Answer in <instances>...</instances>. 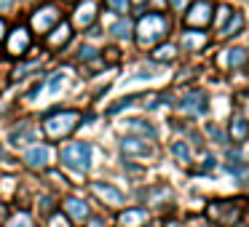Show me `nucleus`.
<instances>
[{
    "label": "nucleus",
    "instance_id": "nucleus-1",
    "mask_svg": "<svg viewBox=\"0 0 249 227\" xmlns=\"http://www.w3.org/2000/svg\"><path fill=\"white\" fill-rule=\"evenodd\" d=\"M81 129V113L78 110H54L43 120V134L51 142H62L72 136V131Z\"/></svg>",
    "mask_w": 249,
    "mask_h": 227
},
{
    "label": "nucleus",
    "instance_id": "nucleus-2",
    "mask_svg": "<svg viewBox=\"0 0 249 227\" xmlns=\"http://www.w3.org/2000/svg\"><path fill=\"white\" fill-rule=\"evenodd\" d=\"M169 32V19L158 11H150V14H142L140 22H137V43L142 49H150V46L161 43Z\"/></svg>",
    "mask_w": 249,
    "mask_h": 227
},
{
    "label": "nucleus",
    "instance_id": "nucleus-3",
    "mask_svg": "<svg viewBox=\"0 0 249 227\" xmlns=\"http://www.w3.org/2000/svg\"><path fill=\"white\" fill-rule=\"evenodd\" d=\"M59 158L62 163H65L67 168H72V171H89L91 168V161H94V147L89 145V142L83 139H75L70 142V145H65L59 150Z\"/></svg>",
    "mask_w": 249,
    "mask_h": 227
},
{
    "label": "nucleus",
    "instance_id": "nucleus-4",
    "mask_svg": "<svg viewBox=\"0 0 249 227\" xmlns=\"http://www.w3.org/2000/svg\"><path fill=\"white\" fill-rule=\"evenodd\" d=\"M33 49V30L27 24H17L6 32V54L14 59H22L27 51Z\"/></svg>",
    "mask_w": 249,
    "mask_h": 227
},
{
    "label": "nucleus",
    "instance_id": "nucleus-5",
    "mask_svg": "<svg viewBox=\"0 0 249 227\" xmlns=\"http://www.w3.org/2000/svg\"><path fill=\"white\" fill-rule=\"evenodd\" d=\"M56 22H62V11L54 6V3H46V6L35 8V11L30 14V24H27V27L33 30V32H38V35H46Z\"/></svg>",
    "mask_w": 249,
    "mask_h": 227
},
{
    "label": "nucleus",
    "instance_id": "nucleus-6",
    "mask_svg": "<svg viewBox=\"0 0 249 227\" xmlns=\"http://www.w3.org/2000/svg\"><path fill=\"white\" fill-rule=\"evenodd\" d=\"M35 139H38V131H35V126L30 123V120H19V123L11 126V131H8V145L17 147V150L30 147Z\"/></svg>",
    "mask_w": 249,
    "mask_h": 227
},
{
    "label": "nucleus",
    "instance_id": "nucleus-7",
    "mask_svg": "<svg viewBox=\"0 0 249 227\" xmlns=\"http://www.w3.org/2000/svg\"><path fill=\"white\" fill-rule=\"evenodd\" d=\"M185 22L190 27H209L212 24V3L209 0H196V3H190L188 14H185Z\"/></svg>",
    "mask_w": 249,
    "mask_h": 227
},
{
    "label": "nucleus",
    "instance_id": "nucleus-8",
    "mask_svg": "<svg viewBox=\"0 0 249 227\" xmlns=\"http://www.w3.org/2000/svg\"><path fill=\"white\" fill-rule=\"evenodd\" d=\"M70 35H72V24L62 19V22H56L54 27L46 32V46H49L51 51H59L62 46L70 43Z\"/></svg>",
    "mask_w": 249,
    "mask_h": 227
},
{
    "label": "nucleus",
    "instance_id": "nucleus-9",
    "mask_svg": "<svg viewBox=\"0 0 249 227\" xmlns=\"http://www.w3.org/2000/svg\"><path fill=\"white\" fill-rule=\"evenodd\" d=\"M97 11H99V6L94 0H78L72 24H75V27H91L94 19H97Z\"/></svg>",
    "mask_w": 249,
    "mask_h": 227
},
{
    "label": "nucleus",
    "instance_id": "nucleus-10",
    "mask_svg": "<svg viewBox=\"0 0 249 227\" xmlns=\"http://www.w3.org/2000/svg\"><path fill=\"white\" fill-rule=\"evenodd\" d=\"M177 107L182 110V113H188V115H201V113H206L209 102H206L204 91H190V94H185V97L179 99Z\"/></svg>",
    "mask_w": 249,
    "mask_h": 227
},
{
    "label": "nucleus",
    "instance_id": "nucleus-11",
    "mask_svg": "<svg viewBox=\"0 0 249 227\" xmlns=\"http://www.w3.org/2000/svg\"><path fill=\"white\" fill-rule=\"evenodd\" d=\"M91 190H94V195H99V198L105 200L107 206H124V193H121L115 184H107V182H91Z\"/></svg>",
    "mask_w": 249,
    "mask_h": 227
},
{
    "label": "nucleus",
    "instance_id": "nucleus-12",
    "mask_svg": "<svg viewBox=\"0 0 249 227\" xmlns=\"http://www.w3.org/2000/svg\"><path fill=\"white\" fill-rule=\"evenodd\" d=\"M24 163L27 168H46L51 163V150L46 145H35L24 150Z\"/></svg>",
    "mask_w": 249,
    "mask_h": 227
},
{
    "label": "nucleus",
    "instance_id": "nucleus-13",
    "mask_svg": "<svg viewBox=\"0 0 249 227\" xmlns=\"http://www.w3.org/2000/svg\"><path fill=\"white\" fill-rule=\"evenodd\" d=\"M89 214H91V209H89V203L83 198H75V195L65 198V216L70 222H83L89 219Z\"/></svg>",
    "mask_w": 249,
    "mask_h": 227
},
{
    "label": "nucleus",
    "instance_id": "nucleus-14",
    "mask_svg": "<svg viewBox=\"0 0 249 227\" xmlns=\"http://www.w3.org/2000/svg\"><path fill=\"white\" fill-rule=\"evenodd\" d=\"M241 209H236V203H212L209 206V216L217 219L220 225H233L238 219Z\"/></svg>",
    "mask_w": 249,
    "mask_h": 227
},
{
    "label": "nucleus",
    "instance_id": "nucleus-15",
    "mask_svg": "<svg viewBox=\"0 0 249 227\" xmlns=\"http://www.w3.org/2000/svg\"><path fill=\"white\" fill-rule=\"evenodd\" d=\"M121 152H124V155H150L153 150L145 139H140V136H124V139H121Z\"/></svg>",
    "mask_w": 249,
    "mask_h": 227
},
{
    "label": "nucleus",
    "instance_id": "nucleus-16",
    "mask_svg": "<svg viewBox=\"0 0 249 227\" xmlns=\"http://www.w3.org/2000/svg\"><path fill=\"white\" fill-rule=\"evenodd\" d=\"M147 222V209H126L118 214L121 227H142Z\"/></svg>",
    "mask_w": 249,
    "mask_h": 227
},
{
    "label": "nucleus",
    "instance_id": "nucleus-17",
    "mask_svg": "<svg viewBox=\"0 0 249 227\" xmlns=\"http://www.w3.org/2000/svg\"><path fill=\"white\" fill-rule=\"evenodd\" d=\"M126 126H129V131H134V134H142V136H147V139H156V136H158L156 126H150L147 120H142V118L126 120Z\"/></svg>",
    "mask_w": 249,
    "mask_h": 227
},
{
    "label": "nucleus",
    "instance_id": "nucleus-18",
    "mask_svg": "<svg viewBox=\"0 0 249 227\" xmlns=\"http://www.w3.org/2000/svg\"><path fill=\"white\" fill-rule=\"evenodd\" d=\"M3 227H35V222H33V216H30L27 211H14L11 216H6Z\"/></svg>",
    "mask_w": 249,
    "mask_h": 227
},
{
    "label": "nucleus",
    "instance_id": "nucleus-19",
    "mask_svg": "<svg viewBox=\"0 0 249 227\" xmlns=\"http://www.w3.org/2000/svg\"><path fill=\"white\" fill-rule=\"evenodd\" d=\"M231 136H233V142H244L249 136V120H244V118H233L231 120Z\"/></svg>",
    "mask_w": 249,
    "mask_h": 227
},
{
    "label": "nucleus",
    "instance_id": "nucleus-20",
    "mask_svg": "<svg viewBox=\"0 0 249 227\" xmlns=\"http://www.w3.org/2000/svg\"><path fill=\"white\" fill-rule=\"evenodd\" d=\"M204 43H206V35H204V32H190V30H188V32L182 35V46H185L188 51L204 49Z\"/></svg>",
    "mask_w": 249,
    "mask_h": 227
},
{
    "label": "nucleus",
    "instance_id": "nucleus-21",
    "mask_svg": "<svg viewBox=\"0 0 249 227\" xmlns=\"http://www.w3.org/2000/svg\"><path fill=\"white\" fill-rule=\"evenodd\" d=\"M110 35H113L115 40H126L131 38V19H118V22L110 27Z\"/></svg>",
    "mask_w": 249,
    "mask_h": 227
},
{
    "label": "nucleus",
    "instance_id": "nucleus-22",
    "mask_svg": "<svg viewBox=\"0 0 249 227\" xmlns=\"http://www.w3.org/2000/svg\"><path fill=\"white\" fill-rule=\"evenodd\" d=\"M65 78H67V72H65V70L51 72L49 81H46V91H49L51 97H56V94H59V88H62V83H65Z\"/></svg>",
    "mask_w": 249,
    "mask_h": 227
},
{
    "label": "nucleus",
    "instance_id": "nucleus-23",
    "mask_svg": "<svg viewBox=\"0 0 249 227\" xmlns=\"http://www.w3.org/2000/svg\"><path fill=\"white\" fill-rule=\"evenodd\" d=\"M174 54H177V49H174L172 43H161V46L153 49V59H156V62H172Z\"/></svg>",
    "mask_w": 249,
    "mask_h": 227
},
{
    "label": "nucleus",
    "instance_id": "nucleus-24",
    "mask_svg": "<svg viewBox=\"0 0 249 227\" xmlns=\"http://www.w3.org/2000/svg\"><path fill=\"white\" fill-rule=\"evenodd\" d=\"M137 99H140V97H137V94H129V97H124V99H118V102H113V104H110V107H107V115H118L121 110L131 107V104H134Z\"/></svg>",
    "mask_w": 249,
    "mask_h": 227
},
{
    "label": "nucleus",
    "instance_id": "nucleus-25",
    "mask_svg": "<svg viewBox=\"0 0 249 227\" xmlns=\"http://www.w3.org/2000/svg\"><path fill=\"white\" fill-rule=\"evenodd\" d=\"M238 30H244V16L241 14H233L231 22H228V27H222V35L228 38V35H236Z\"/></svg>",
    "mask_w": 249,
    "mask_h": 227
},
{
    "label": "nucleus",
    "instance_id": "nucleus-26",
    "mask_svg": "<svg viewBox=\"0 0 249 227\" xmlns=\"http://www.w3.org/2000/svg\"><path fill=\"white\" fill-rule=\"evenodd\" d=\"M105 8L118 14V16H124V14L129 11V0H105Z\"/></svg>",
    "mask_w": 249,
    "mask_h": 227
},
{
    "label": "nucleus",
    "instance_id": "nucleus-27",
    "mask_svg": "<svg viewBox=\"0 0 249 227\" xmlns=\"http://www.w3.org/2000/svg\"><path fill=\"white\" fill-rule=\"evenodd\" d=\"M172 152H174V158H179L182 163H190V150H188V145H185V142H174Z\"/></svg>",
    "mask_w": 249,
    "mask_h": 227
},
{
    "label": "nucleus",
    "instance_id": "nucleus-28",
    "mask_svg": "<svg viewBox=\"0 0 249 227\" xmlns=\"http://www.w3.org/2000/svg\"><path fill=\"white\" fill-rule=\"evenodd\" d=\"M49 227H70V219L59 211H51L49 214Z\"/></svg>",
    "mask_w": 249,
    "mask_h": 227
},
{
    "label": "nucleus",
    "instance_id": "nucleus-29",
    "mask_svg": "<svg viewBox=\"0 0 249 227\" xmlns=\"http://www.w3.org/2000/svg\"><path fill=\"white\" fill-rule=\"evenodd\" d=\"M91 59H97V49L94 46H81L78 49V62H91Z\"/></svg>",
    "mask_w": 249,
    "mask_h": 227
},
{
    "label": "nucleus",
    "instance_id": "nucleus-30",
    "mask_svg": "<svg viewBox=\"0 0 249 227\" xmlns=\"http://www.w3.org/2000/svg\"><path fill=\"white\" fill-rule=\"evenodd\" d=\"M228 65H231V67H238V65H241V62H244V51L241 49H233V51H228Z\"/></svg>",
    "mask_w": 249,
    "mask_h": 227
},
{
    "label": "nucleus",
    "instance_id": "nucleus-31",
    "mask_svg": "<svg viewBox=\"0 0 249 227\" xmlns=\"http://www.w3.org/2000/svg\"><path fill=\"white\" fill-rule=\"evenodd\" d=\"M206 134H209L212 139H217V142H220V145H225V134H222V131L217 129L214 123H209V126H206Z\"/></svg>",
    "mask_w": 249,
    "mask_h": 227
},
{
    "label": "nucleus",
    "instance_id": "nucleus-32",
    "mask_svg": "<svg viewBox=\"0 0 249 227\" xmlns=\"http://www.w3.org/2000/svg\"><path fill=\"white\" fill-rule=\"evenodd\" d=\"M38 206H40V211H43V214H49V206L54 209V200H51L49 195H40V198H38Z\"/></svg>",
    "mask_w": 249,
    "mask_h": 227
},
{
    "label": "nucleus",
    "instance_id": "nucleus-33",
    "mask_svg": "<svg viewBox=\"0 0 249 227\" xmlns=\"http://www.w3.org/2000/svg\"><path fill=\"white\" fill-rule=\"evenodd\" d=\"M40 88H43V83H35V86L30 88V91H27V99H30V102H33V99H35V97H38V94H40Z\"/></svg>",
    "mask_w": 249,
    "mask_h": 227
},
{
    "label": "nucleus",
    "instance_id": "nucleus-34",
    "mask_svg": "<svg viewBox=\"0 0 249 227\" xmlns=\"http://www.w3.org/2000/svg\"><path fill=\"white\" fill-rule=\"evenodd\" d=\"M228 14H231V8H228V6H220V14H217V24H222V22H225V16H228Z\"/></svg>",
    "mask_w": 249,
    "mask_h": 227
},
{
    "label": "nucleus",
    "instance_id": "nucleus-35",
    "mask_svg": "<svg viewBox=\"0 0 249 227\" xmlns=\"http://www.w3.org/2000/svg\"><path fill=\"white\" fill-rule=\"evenodd\" d=\"M6 32H8V24H6V19L0 16V43L6 40Z\"/></svg>",
    "mask_w": 249,
    "mask_h": 227
},
{
    "label": "nucleus",
    "instance_id": "nucleus-36",
    "mask_svg": "<svg viewBox=\"0 0 249 227\" xmlns=\"http://www.w3.org/2000/svg\"><path fill=\"white\" fill-rule=\"evenodd\" d=\"M172 6L177 8V11H182V8L188 6V0H172Z\"/></svg>",
    "mask_w": 249,
    "mask_h": 227
},
{
    "label": "nucleus",
    "instance_id": "nucleus-37",
    "mask_svg": "<svg viewBox=\"0 0 249 227\" xmlns=\"http://www.w3.org/2000/svg\"><path fill=\"white\" fill-rule=\"evenodd\" d=\"M6 216H8V206H3V203H0V225L6 222Z\"/></svg>",
    "mask_w": 249,
    "mask_h": 227
},
{
    "label": "nucleus",
    "instance_id": "nucleus-38",
    "mask_svg": "<svg viewBox=\"0 0 249 227\" xmlns=\"http://www.w3.org/2000/svg\"><path fill=\"white\" fill-rule=\"evenodd\" d=\"M214 158H206V161H204V171H209V168H214Z\"/></svg>",
    "mask_w": 249,
    "mask_h": 227
},
{
    "label": "nucleus",
    "instance_id": "nucleus-39",
    "mask_svg": "<svg viewBox=\"0 0 249 227\" xmlns=\"http://www.w3.org/2000/svg\"><path fill=\"white\" fill-rule=\"evenodd\" d=\"M89 227H105V222L97 216V219H89Z\"/></svg>",
    "mask_w": 249,
    "mask_h": 227
},
{
    "label": "nucleus",
    "instance_id": "nucleus-40",
    "mask_svg": "<svg viewBox=\"0 0 249 227\" xmlns=\"http://www.w3.org/2000/svg\"><path fill=\"white\" fill-rule=\"evenodd\" d=\"M11 3H14V0H0V11H8V8H11Z\"/></svg>",
    "mask_w": 249,
    "mask_h": 227
},
{
    "label": "nucleus",
    "instance_id": "nucleus-41",
    "mask_svg": "<svg viewBox=\"0 0 249 227\" xmlns=\"http://www.w3.org/2000/svg\"><path fill=\"white\" fill-rule=\"evenodd\" d=\"M67 3H78V0H67Z\"/></svg>",
    "mask_w": 249,
    "mask_h": 227
},
{
    "label": "nucleus",
    "instance_id": "nucleus-42",
    "mask_svg": "<svg viewBox=\"0 0 249 227\" xmlns=\"http://www.w3.org/2000/svg\"><path fill=\"white\" fill-rule=\"evenodd\" d=\"M134 3H142V0H134Z\"/></svg>",
    "mask_w": 249,
    "mask_h": 227
}]
</instances>
